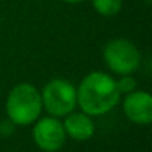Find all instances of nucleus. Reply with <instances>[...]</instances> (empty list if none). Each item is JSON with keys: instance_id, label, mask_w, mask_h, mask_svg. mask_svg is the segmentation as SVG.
<instances>
[{"instance_id": "nucleus-1", "label": "nucleus", "mask_w": 152, "mask_h": 152, "mask_svg": "<svg viewBox=\"0 0 152 152\" xmlns=\"http://www.w3.org/2000/svg\"><path fill=\"white\" fill-rule=\"evenodd\" d=\"M116 81L103 72H91L82 79L76 90V104L90 116H99L110 112L119 102Z\"/></svg>"}, {"instance_id": "nucleus-2", "label": "nucleus", "mask_w": 152, "mask_h": 152, "mask_svg": "<svg viewBox=\"0 0 152 152\" xmlns=\"http://www.w3.org/2000/svg\"><path fill=\"white\" fill-rule=\"evenodd\" d=\"M40 93L31 84H20L12 88L6 100V113L15 125L33 124L42 112Z\"/></svg>"}, {"instance_id": "nucleus-3", "label": "nucleus", "mask_w": 152, "mask_h": 152, "mask_svg": "<svg viewBox=\"0 0 152 152\" xmlns=\"http://www.w3.org/2000/svg\"><path fill=\"white\" fill-rule=\"evenodd\" d=\"M40 99L42 107H45L51 116H66L76 107V88L69 81L57 78L43 87Z\"/></svg>"}, {"instance_id": "nucleus-4", "label": "nucleus", "mask_w": 152, "mask_h": 152, "mask_svg": "<svg viewBox=\"0 0 152 152\" xmlns=\"http://www.w3.org/2000/svg\"><path fill=\"white\" fill-rule=\"evenodd\" d=\"M103 58L107 67L119 75H131L140 66V52L127 39H112L103 49Z\"/></svg>"}, {"instance_id": "nucleus-5", "label": "nucleus", "mask_w": 152, "mask_h": 152, "mask_svg": "<svg viewBox=\"0 0 152 152\" xmlns=\"http://www.w3.org/2000/svg\"><path fill=\"white\" fill-rule=\"evenodd\" d=\"M33 139L36 145L45 152H57L66 142V131L63 122L55 116L42 118L33 128Z\"/></svg>"}, {"instance_id": "nucleus-6", "label": "nucleus", "mask_w": 152, "mask_h": 152, "mask_svg": "<svg viewBox=\"0 0 152 152\" xmlns=\"http://www.w3.org/2000/svg\"><path fill=\"white\" fill-rule=\"evenodd\" d=\"M125 116L140 125H148L152 121V97L146 91H131L122 103Z\"/></svg>"}, {"instance_id": "nucleus-7", "label": "nucleus", "mask_w": 152, "mask_h": 152, "mask_svg": "<svg viewBox=\"0 0 152 152\" xmlns=\"http://www.w3.org/2000/svg\"><path fill=\"white\" fill-rule=\"evenodd\" d=\"M66 136L75 139V140H88L94 134V122L87 113H69L66 115V119L63 122Z\"/></svg>"}, {"instance_id": "nucleus-8", "label": "nucleus", "mask_w": 152, "mask_h": 152, "mask_svg": "<svg viewBox=\"0 0 152 152\" xmlns=\"http://www.w3.org/2000/svg\"><path fill=\"white\" fill-rule=\"evenodd\" d=\"M94 9L103 17H113L122 8V0H91Z\"/></svg>"}, {"instance_id": "nucleus-9", "label": "nucleus", "mask_w": 152, "mask_h": 152, "mask_svg": "<svg viewBox=\"0 0 152 152\" xmlns=\"http://www.w3.org/2000/svg\"><path fill=\"white\" fill-rule=\"evenodd\" d=\"M116 87H118L119 94H128L136 90V81L131 75H124L121 76L119 81H116Z\"/></svg>"}, {"instance_id": "nucleus-10", "label": "nucleus", "mask_w": 152, "mask_h": 152, "mask_svg": "<svg viewBox=\"0 0 152 152\" xmlns=\"http://www.w3.org/2000/svg\"><path fill=\"white\" fill-rule=\"evenodd\" d=\"M63 2H66V3H81L84 0H63Z\"/></svg>"}]
</instances>
